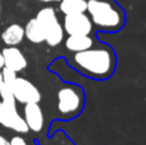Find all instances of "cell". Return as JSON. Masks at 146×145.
I'll list each match as a JSON object with an SVG mask.
<instances>
[{"label":"cell","mask_w":146,"mask_h":145,"mask_svg":"<svg viewBox=\"0 0 146 145\" xmlns=\"http://www.w3.org/2000/svg\"><path fill=\"white\" fill-rule=\"evenodd\" d=\"M69 64L85 76L104 80L113 74L115 69V55L106 45L91 46L83 51L68 57Z\"/></svg>","instance_id":"6da1fadb"},{"label":"cell","mask_w":146,"mask_h":145,"mask_svg":"<svg viewBox=\"0 0 146 145\" xmlns=\"http://www.w3.org/2000/svg\"><path fill=\"white\" fill-rule=\"evenodd\" d=\"M86 13L94 27L104 32H115L124 23V13L114 0H86Z\"/></svg>","instance_id":"7a4b0ae2"},{"label":"cell","mask_w":146,"mask_h":145,"mask_svg":"<svg viewBox=\"0 0 146 145\" xmlns=\"http://www.w3.org/2000/svg\"><path fill=\"white\" fill-rule=\"evenodd\" d=\"M56 109L62 118H72L82 110L85 98L81 87L66 85L56 92Z\"/></svg>","instance_id":"3957f363"},{"label":"cell","mask_w":146,"mask_h":145,"mask_svg":"<svg viewBox=\"0 0 146 145\" xmlns=\"http://www.w3.org/2000/svg\"><path fill=\"white\" fill-rule=\"evenodd\" d=\"M36 19L41 25L45 33V41L49 46H58L64 40V30L56 17V12L53 7H45L36 14Z\"/></svg>","instance_id":"277c9868"},{"label":"cell","mask_w":146,"mask_h":145,"mask_svg":"<svg viewBox=\"0 0 146 145\" xmlns=\"http://www.w3.org/2000/svg\"><path fill=\"white\" fill-rule=\"evenodd\" d=\"M15 102L21 104L27 103H40L41 92L31 81H28L25 77H18L10 86Z\"/></svg>","instance_id":"5b68a950"},{"label":"cell","mask_w":146,"mask_h":145,"mask_svg":"<svg viewBox=\"0 0 146 145\" xmlns=\"http://www.w3.org/2000/svg\"><path fill=\"white\" fill-rule=\"evenodd\" d=\"M3 112L0 116V125L5 128L13 130L18 134H27L28 126L23 116L17 109V103H3Z\"/></svg>","instance_id":"8992f818"},{"label":"cell","mask_w":146,"mask_h":145,"mask_svg":"<svg viewBox=\"0 0 146 145\" xmlns=\"http://www.w3.org/2000/svg\"><path fill=\"white\" fill-rule=\"evenodd\" d=\"M62 26L64 33L68 35H90L94 28L87 13H74L64 15Z\"/></svg>","instance_id":"52a82bcc"},{"label":"cell","mask_w":146,"mask_h":145,"mask_svg":"<svg viewBox=\"0 0 146 145\" xmlns=\"http://www.w3.org/2000/svg\"><path fill=\"white\" fill-rule=\"evenodd\" d=\"M23 118L28 126V130L33 132H41L45 125L44 112L38 103H27L23 107Z\"/></svg>","instance_id":"ba28073f"},{"label":"cell","mask_w":146,"mask_h":145,"mask_svg":"<svg viewBox=\"0 0 146 145\" xmlns=\"http://www.w3.org/2000/svg\"><path fill=\"white\" fill-rule=\"evenodd\" d=\"M1 54L4 59V67L7 68L18 73L27 67V59L17 46H5L1 50Z\"/></svg>","instance_id":"9c48e42d"},{"label":"cell","mask_w":146,"mask_h":145,"mask_svg":"<svg viewBox=\"0 0 146 145\" xmlns=\"http://www.w3.org/2000/svg\"><path fill=\"white\" fill-rule=\"evenodd\" d=\"M0 37L7 46H17L25 39V27L19 23H12L3 31Z\"/></svg>","instance_id":"30bf717a"},{"label":"cell","mask_w":146,"mask_h":145,"mask_svg":"<svg viewBox=\"0 0 146 145\" xmlns=\"http://www.w3.org/2000/svg\"><path fill=\"white\" fill-rule=\"evenodd\" d=\"M94 44L95 41L90 35H68V37L64 40L67 50L72 53H78L90 49L91 46H94Z\"/></svg>","instance_id":"8fae6325"},{"label":"cell","mask_w":146,"mask_h":145,"mask_svg":"<svg viewBox=\"0 0 146 145\" xmlns=\"http://www.w3.org/2000/svg\"><path fill=\"white\" fill-rule=\"evenodd\" d=\"M25 37L32 44H41L45 41V33L36 18H31L25 27Z\"/></svg>","instance_id":"7c38bea8"},{"label":"cell","mask_w":146,"mask_h":145,"mask_svg":"<svg viewBox=\"0 0 146 145\" xmlns=\"http://www.w3.org/2000/svg\"><path fill=\"white\" fill-rule=\"evenodd\" d=\"M59 10L64 15L74 13H86V0H60Z\"/></svg>","instance_id":"4fadbf2b"},{"label":"cell","mask_w":146,"mask_h":145,"mask_svg":"<svg viewBox=\"0 0 146 145\" xmlns=\"http://www.w3.org/2000/svg\"><path fill=\"white\" fill-rule=\"evenodd\" d=\"M0 100H1L3 103H17L14 96H13L10 86L4 84V82L0 85Z\"/></svg>","instance_id":"5bb4252c"},{"label":"cell","mask_w":146,"mask_h":145,"mask_svg":"<svg viewBox=\"0 0 146 145\" xmlns=\"http://www.w3.org/2000/svg\"><path fill=\"white\" fill-rule=\"evenodd\" d=\"M1 76H3V82L9 86H12V84L14 82V80L17 78V72L12 71V69L7 68V67H3L1 68Z\"/></svg>","instance_id":"9a60e30c"},{"label":"cell","mask_w":146,"mask_h":145,"mask_svg":"<svg viewBox=\"0 0 146 145\" xmlns=\"http://www.w3.org/2000/svg\"><path fill=\"white\" fill-rule=\"evenodd\" d=\"M9 141H10V145H28L26 139L22 138L21 135H14Z\"/></svg>","instance_id":"2e32d148"},{"label":"cell","mask_w":146,"mask_h":145,"mask_svg":"<svg viewBox=\"0 0 146 145\" xmlns=\"http://www.w3.org/2000/svg\"><path fill=\"white\" fill-rule=\"evenodd\" d=\"M0 145H10V141L4 135H0Z\"/></svg>","instance_id":"e0dca14e"},{"label":"cell","mask_w":146,"mask_h":145,"mask_svg":"<svg viewBox=\"0 0 146 145\" xmlns=\"http://www.w3.org/2000/svg\"><path fill=\"white\" fill-rule=\"evenodd\" d=\"M4 67V59H3V54H1V50H0V69Z\"/></svg>","instance_id":"ac0fdd59"},{"label":"cell","mask_w":146,"mask_h":145,"mask_svg":"<svg viewBox=\"0 0 146 145\" xmlns=\"http://www.w3.org/2000/svg\"><path fill=\"white\" fill-rule=\"evenodd\" d=\"M41 3H53V1H60V0H38Z\"/></svg>","instance_id":"d6986e66"},{"label":"cell","mask_w":146,"mask_h":145,"mask_svg":"<svg viewBox=\"0 0 146 145\" xmlns=\"http://www.w3.org/2000/svg\"><path fill=\"white\" fill-rule=\"evenodd\" d=\"M3 84V76H1V69H0V85Z\"/></svg>","instance_id":"ffe728a7"},{"label":"cell","mask_w":146,"mask_h":145,"mask_svg":"<svg viewBox=\"0 0 146 145\" xmlns=\"http://www.w3.org/2000/svg\"><path fill=\"white\" fill-rule=\"evenodd\" d=\"M1 112H3V104H1V100H0V116H1Z\"/></svg>","instance_id":"44dd1931"},{"label":"cell","mask_w":146,"mask_h":145,"mask_svg":"<svg viewBox=\"0 0 146 145\" xmlns=\"http://www.w3.org/2000/svg\"><path fill=\"white\" fill-rule=\"evenodd\" d=\"M0 14H1V0H0Z\"/></svg>","instance_id":"7402d4cb"}]
</instances>
